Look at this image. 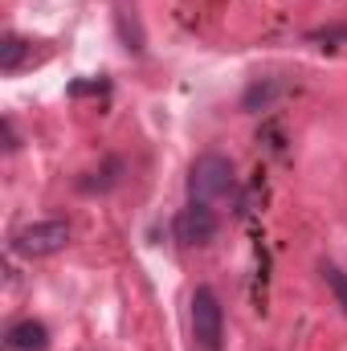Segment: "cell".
Here are the masks:
<instances>
[{
    "label": "cell",
    "mask_w": 347,
    "mask_h": 351,
    "mask_svg": "<svg viewBox=\"0 0 347 351\" xmlns=\"http://www.w3.org/2000/svg\"><path fill=\"white\" fill-rule=\"evenodd\" d=\"M237 196V172L225 156L217 152H204L188 164V200H200V204H229Z\"/></svg>",
    "instance_id": "1"
},
{
    "label": "cell",
    "mask_w": 347,
    "mask_h": 351,
    "mask_svg": "<svg viewBox=\"0 0 347 351\" xmlns=\"http://www.w3.org/2000/svg\"><path fill=\"white\" fill-rule=\"evenodd\" d=\"M188 327L200 351H221L225 343V306L213 286H196L188 298Z\"/></svg>",
    "instance_id": "2"
},
{
    "label": "cell",
    "mask_w": 347,
    "mask_h": 351,
    "mask_svg": "<svg viewBox=\"0 0 347 351\" xmlns=\"http://www.w3.org/2000/svg\"><path fill=\"white\" fill-rule=\"evenodd\" d=\"M70 245V225L66 221H33L12 233V254L21 258H53Z\"/></svg>",
    "instance_id": "3"
},
{
    "label": "cell",
    "mask_w": 347,
    "mask_h": 351,
    "mask_svg": "<svg viewBox=\"0 0 347 351\" xmlns=\"http://www.w3.org/2000/svg\"><path fill=\"white\" fill-rule=\"evenodd\" d=\"M221 233V213L213 204H200V200H188L176 217V241L188 245V250H204L213 245Z\"/></svg>",
    "instance_id": "4"
},
{
    "label": "cell",
    "mask_w": 347,
    "mask_h": 351,
    "mask_svg": "<svg viewBox=\"0 0 347 351\" xmlns=\"http://www.w3.org/2000/svg\"><path fill=\"white\" fill-rule=\"evenodd\" d=\"M123 160H102L98 168H90V172L78 176V192H86V196H106V192H115L119 184H123Z\"/></svg>",
    "instance_id": "5"
},
{
    "label": "cell",
    "mask_w": 347,
    "mask_h": 351,
    "mask_svg": "<svg viewBox=\"0 0 347 351\" xmlns=\"http://www.w3.org/2000/svg\"><path fill=\"white\" fill-rule=\"evenodd\" d=\"M8 348L12 351H49V327L37 319H21L8 327Z\"/></svg>",
    "instance_id": "6"
},
{
    "label": "cell",
    "mask_w": 347,
    "mask_h": 351,
    "mask_svg": "<svg viewBox=\"0 0 347 351\" xmlns=\"http://www.w3.org/2000/svg\"><path fill=\"white\" fill-rule=\"evenodd\" d=\"M282 94H286V82H278V78H254L246 86V94H241V110H270Z\"/></svg>",
    "instance_id": "7"
},
{
    "label": "cell",
    "mask_w": 347,
    "mask_h": 351,
    "mask_svg": "<svg viewBox=\"0 0 347 351\" xmlns=\"http://www.w3.org/2000/svg\"><path fill=\"white\" fill-rule=\"evenodd\" d=\"M29 58H33V41H29V37L8 33V37L0 41V74H16Z\"/></svg>",
    "instance_id": "8"
},
{
    "label": "cell",
    "mask_w": 347,
    "mask_h": 351,
    "mask_svg": "<svg viewBox=\"0 0 347 351\" xmlns=\"http://www.w3.org/2000/svg\"><path fill=\"white\" fill-rule=\"evenodd\" d=\"M323 278H327V286H331V294H335V302H339V311L347 315V274L339 265L323 262Z\"/></svg>",
    "instance_id": "9"
},
{
    "label": "cell",
    "mask_w": 347,
    "mask_h": 351,
    "mask_svg": "<svg viewBox=\"0 0 347 351\" xmlns=\"http://www.w3.org/2000/svg\"><path fill=\"white\" fill-rule=\"evenodd\" d=\"M119 33H123V41H127V49H131V53H143V33H139V21H135V16L127 21V8H119Z\"/></svg>",
    "instance_id": "10"
},
{
    "label": "cell",
    "mask_w": 347,
    "mask_h": 351,
    "mask_svg": "<svg viewBox=\"0 0 347 351\" xmlns=\"http://www.w3.org/2000/svg\"><path fill=\"white\" fill-rule=\"evenodd\" d=\"M21 147V139H16V127H12V119H4V152H16Z\"/></svg>",
    "instance_id": "11"
}]
</instances>
